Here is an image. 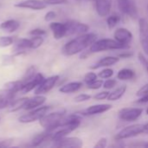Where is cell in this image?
Segmentation results:
<instances>
[{"label":"cell","mask_w":148,"mask_h":148,"mask_svg":"<svg viewBox=\"0 0 148 148\" xmlns=\"http://www.w3.org/2000/svg\"><path fill=\"white\" fill-rule=\"evenodd\" d=\"M96 40L97 35L95 33H84L78 35L77 37L72 39L64 45L62 48V53L68 56H75L90 47L91 44Z\"/></svg>","instance_id":"6da1fadb"},{"label":"cell","mask_w":148,"mask_h":148,"mask_svg":"<svg viewBox=\"0 0 148 148\" xmlns=\"http://www.w3.org/2000/svg\"><path fill=\"white\" fill-rule=\"evenodd\" d=\"M66 111L64 109L45 114L39 120L40 125L47 131L52 132L58 128L62 119L64 117Z\"/></svg>","instance_id":"7a4b0ae2"},{"label":"cell","mask_w":148,"mask_h":148,"mask_svg":"<svg viewBox=\"0 0 148 148\" xmlns=\"http://www.w3.org/2000/svg\"><path fill=\"white\" fill-rule=\"evenodd\" d=\"M127 48H128L127 45L122 44L117 42L115 39L105 38V39L96 40L95 42H93L90 46L89 50L92 53H97V52L111 50V49H124Z\"/></svg>","instance_id":"3957f363"},{"label":"cell","mask_w":148,"mask_h":148,"mask_svg":"<svg viewBox=\"0 0 148 148\" xmlns=\"http://www.w3.org/2000/svg\"><path fill=\"white\" fill-rule=\"evenodd\" d=\"M144 132H145L144 125L134 124V125H131V126H128V127L123 128L120 133H118V134H116L115 139L118 140L130 139V138L135 137Z\"/></svg>","instance_id":"277c9868"},{"label":"cell","mask_w":148,"mask_h":148,"mask_svg":"<svg viewBox=\"0 0 148 148\" xmlns=\"http://www.w3.org/2000/svg\"><path fill=\"white\" fill-rule=\"evenodd\" d=\"M50 107L49 106H43V107H40L35 110L30 111L29 113L22 115L18 120L20 122L22 123H30V122H34L36 121L40 120L42 116H44L47 112L49 110Z\"/></svg>","instance_id":"5b68a950"},{"label":"cell","mask_w":148,"mask_h":148,"mask_svg":"<svg viewBox=\"0 0 148 148\" xmlns=\"http://www.w3.org/2000/svg\"><path fill=\"white\" fill-rule=\"evenodd\" d=\"M143 113L140 108H126L119 112V117L125 121H134L138 120Z\"/></svg>","instance_id":"8992f818"},{"label":"cell","mask_w":148,"mask_h":148,"mask_svg":"<svg viewBox=\"0 0 148 148\" xmlns=\"http://www.w3.org/2000/svg\"><path fill=\"white\" fill-rule=\"evenodd\" d=\"M67 27V36L71 35H82L87 33L89 29V26L86 23H82L76 21H68L65 23Z\"/></svg>","instance_id":"52a82bcc"},{"label":"cell","mask_w":148,"mask_h":148,"mask_svg":"<svg viewBox=\"0 0 148 148\" xmlns=\"http://www.w3.org/2000/svg\"><path fill=\"white\" fill-rule=\"evenodd\" d=\"M54 147L65 148H80L82 147V140L77 137H63L53 141Z\"/></svg>","instance_id":"ba28073f"},{"label":"cell","mask_w":148,"mask_h":148,"mask_svg":"<svg viewBox=\"0 0 148 148\" xmlns=\"http://www.w3.org/2000/svg\"><path fill=\"white\" fill-rule=\"evenodd\" d=\"M139 32H140V42L142 49L147 55H148V22L147 19L140 18Z\"/></svg>","instance_id":"9c48e42d"},{"label":"cell","mask_w":148,"mask_h":148,"mask_svg":"<svg viewBox=\"0 0 148 148\" xmlns=\"http://www.w3.org/2000/svg\"><path fill=\"white\" fill-rule=\"evenodd\" d=\"M118 7L123 14L132 18L138 16L137 7L133 0H118Z\"/></svg>","instance_id":"30bf717a"},{"label":"cell","mask_w":148,"mask_h":148,"mask_svg":"<svg viewBox=\"0 0 148 148\" xmlns=\"http://www.w3.org/2000/svg\"><path fill=\"white\" fill-rule=\"evenodd\" d=\"M59 80V76L58 75H53V76H50L47 79H44L36 88L35 90V95H44V94H47L48 92H49L53 88L54 86L56 84L57 81Z\"/></svg>","instance_id":"8fae6325"},{"label":"cell","mask_w":148,"mask_h":148,"mask_svg":"<svg viewBox=\"0 0 148 148\" xmlns=\"http://www.w3.org/2000/svg\"><path fill=\"white\" fill-rule=\"evenodd\" d=\"M16 7L18 8H26L30 10H42L45 9L47 6V3L42 0H23L21 2H18L15 4Z\"/></svg>","instance_id":"7c38bea8"},{"label":"cell","mask_w":148,"mask_h":148,"mask_svg":"<svg viewBox=\"0 0 148 148\" xmlns=\"http://www.w3.org/2000/svg\"><path fill=\"white\" fill-rule=\"evenodd\" d=\"M16 94V93L4 87L2 90H0V110L10 106Z\"/></svg>","instance_id":"4fadbf2b"},{"label":"cell","mask_w":148,"mask_h":148,"mask_svg":"<svg viewBox=\"0 0 148 148\" xmlns=\"http://www.w3.org/2000/svg\"><path fill=\"white\" fill-rule=\"evenodd\" d=\"M114 37L117 42L128 46V44L131 42L133 39V35L130 32V30H128L127 29L119 28L114 31Z\"/></svg>","instance_id":"5bb4252c"},{"label":"cell","mask_w":148,"mask_h":148,"mask_svg":"<svg viewBox=\"0 0 148 148\" xmlns=\"http://www.w3.org/2000/svg\"><path fill=\"white\" fill-rule=\"evenodd\" d=\"M98 15L101 17L108 16L111 11L112 0H95Z\"/></svg>","instance_id":"9a60e30c"},{"label":"cell","mask_w":148,"mask_h":148,"mask_svg":"<svg viewBox=\"0 0 148 148\" xmlns=\"http://www.w3.org/2000/svg\"><path fill=\"white\" fill-rule=\"evenodd\" d=\"M112 108V105L111 104H98V105H93L88 107L87 109H85L82 114L84 115H95V114H103L107 111H108L109 109Z\"/></svg>","instance_id":"2e32d148"},{"label":"cell","mask_w":148,"mask_h":148,"mask_svg":"<svg viewBox=\"0 0 148 148\" xmlns=\"http://www.w3.org/2000/svg\"><path fill=\"white\" fill-rule=\"evenodd\" d=\"M44 80V77L42 74L40 73H37L36 74V75L31 78L29 81H28L27 82H25L23 84V89H22V94H26L31 90H33L34 88H36L42 81Z\"/></svg>","instance_id":"e0dca14e"},{"label":"cell","mask_w":148,"mask_h":148,"mask_svg":"<svg viewBox=\"0 0 148 148\" xmlns=\"http://www.w3.org/2000/svg\"><path fill=\"white\" fill-rule=\"evenodd\" d=\"M49 28L53 32L55 39L59 40L67 36V27L65 23H51Z\"/></svg>","instance_id":"ac0fdd59"},{"label":"cell","mask_w":148,"mask_h":148,"mask_svg":"<svg viewBox=\"0 0 148 148\" xmlns=\"http://www.w3.org/2000/svg\"><path fill=\"white\" fill-rule=\"evenodd\" d=\"M46 101V97L45 96H42L41 95H36L35 97L33 98H30V99H27V101H25L23 107V109L24 110H31V109H34L37 107H40L42 106Z\"/></svg>","instance_id":"d6986e66"},{"label":"cell","mask_w":148,"mask_h":148,"mask_svg":"<svg viewBox=\"0 0 148 148\" xmlns=\"http://www.w3.org/2000/svg\"><path fill=\"white\" fill-rule=\"evenodd\" d=\"M49 141H52V132L46 130L45 132L39 134L33 138V140H31V146L39 147Z\"/></svg>","instance_id":"ffe728a7"},{"label":"cell","mask_w":148,"mask_h":148,"mask_svg":"<svg viewBox=\"0 0 148 148\" xmlns=\"http://www.w3.org/2000/svg\"><path fill=\"white\" fill-rule=\"evenodd\" d=\"M119 61H120V58L119 57H115V56H106V57H103L102 59L99 60L97 62H95L93 66L90 67V69H97L99 68L113 66V65L116 64Z\"/></svg>","instance_id":"44dd1931"},{"label":"cell","mask_w":148,"mask_h":148,"mask_svg":"<svg viewBox=\"0 0 148 148\" xmlns=\"http://www.w3.org/2000/svg\"><path fill=\"white\" fill-rule=\"evenodd\" d=\"M19 27H20L19 22L13 20V19L7 20V21L2 23L0 25V29L5 32H8V33H12V32L16 31Z\"/></svg>","instance_id":"7402d4cb"},{"label":"cell","mask_w":148,"mask_h":148,"mask_svg":"<svg viewBox=\"0 0 148 148\" xmlns=\"http://www.w3.org/2000/svg\"><path fill=\"white\" fill-rule=\"evenodd\" d=\"M82 86V83L80 82H69L67 83L65 85H63L62 88H60V92L63 93V94H70V93H74L78 91Z\"/></svg>","instance_id":"603a6c76"},{"label":"cell","mask_w":148,"mask_h":148,"mask_svg":"<svg viewBox=\"0 0 148 148\" xmlns=\"http://www.w3.org/2000/svg\"><path fill=\"white\" fill-rule=\"evenodd\" d=\"M126 91H127V86L126 85L121 86V87L115 88L114 91H112V92L109 93V95L108 97V100L110 101H118L119 99H121L124 95V94L126 93Z\"/></svg>","instance_id":"cb8c5ba5"},{"label":"cell","mask_w":148,"mask_h":148,"mask_svg":"<svg viewBox=\"0 0 148 148\" xmlns=\"http://www.w3.org/2000/svg\"><path fill=\"white\" fill-rule=\"evenodd\" d=\"M117 77L121 81H128L135 77V72L131 69H122L118 72Z\"/></svg>","instance_id":"d4e9b609"},{"label":"cell","mask_w":148,"mask_h":148,"mask_svg":"<svg viewBox=\"0 0 148 148\" xmlns=\"http://www.w3.org/2000/svg\"><path fill=\"white\" fill-rule=\"evenodd\" d=\"M28 98H22V99H19V100H16V101H13L12 103L10 104V112H15V111H17L21 108H23L25 101H27Z\"/></svg>","instance_id":"484cf974"},{"label":"cell","mask_w":148,"mask_h":148,"mask_svg":"<svg viewBox=\"0 0 148 148\" xmlns=\"http://www.w3.org/2000/svg\"><path fill=\"white\" fill-rule=\"evenodd\" d=\"M120 21H121V16L119 15H112L107 18V24L109 29H113L118 24Z\"/></svg>","instance_id":"4316f807"},{"label":"cell","mask_w":148,"mask_h":148,"mask_svg":"<svg viewBox=\"0 0 148 148\" xmlns=\"http://www.w3.org/2000/svg\"><path fill=\"white\" fill-rule=\"evenodd\" d=\"M30 42H31V49H37L42 44L43 37L42 36H36L30 39Z\"/></svg>","instance_id":"83f0119b"},{"label":"cell","mask_w":148,"mask_h":148,"mask_svg":"<svg viewBox=\"0 0 148 148\" xmlns=\"http://www.w3.org/2000/svg\"><path fill=\"white\" fill-rule=\"evenodd\" d=\"M114 75V70L112 69H102L99 74H98V76L101 78V79H109L111 78L112 76Z\"/></svg>","instance_id":"f1b7e54d"},{"label":"cell","mask_w":148,"mask_h":148,"mask_svg":"<svg viewBox=\"0 0 148 148\" xmlns=\"http://www.w3.org/2000/svg\"><path fill=\"white\" fill-rule=\"evenodd\" d=\"M13 38L11 36H0V48H5L13 43Z\"/></svg>","instance_id":"f546056e"},{"label":"cell","mask_w":148,"mask_h":148,"mask_svg":"<svg viewBox=\"0 0 148 148\" xmlns=\"http://www.w3.org/2000/svg\"><path fill=\"white\" fill-rule=\"evenodd\" d=\"M103 80L102 79H101V80H95V81H94L93 82H91V83H89V84H88L87 86H88V88H89V89H94V90H95V89H99V88H101L102 86H103Z\"/></svg>","instance_id":"4dcf8cb0"},{"label":"cell","mask_w":148,"mask_h":148,"mask_svg":"<svg viewBox=\"0 0 148 148\" xmlns=\"http://www.w3.org/2000/svg\"><path fill=\"white\" fill-rule=\"evenodd\" d=\"M96 79H97V75L95 72H88V74H86V75L84 77V82L88 85V84L93 82L94 81H95Z\"/></svg>","instance_id":"1f68e13d"},{"label":"cell","mask_w":148,"mask_h":148,"mask_svg":"<svg viewBox=\"0 0 148 148\" xmlns=\"http://www.w3.org/2000/svg\"><path fill=\"white\" fill-rule=\"evenodd\" d=\"M90 99H91V95H87V94H81V95H77L76 97H75L74 101L75 102H83V101H87Z\"/></svg>","instance_id":"d6a6232c"},{"label":"cell","mask_w":148,"mask_h":148,"mask_svg":"<svg viewBox=\"0 0 148 148\" xmlns=\"http://www.w3.org/2000/svg\"><path fill=\"white\" fill-rule=\"evenodd\" d=\"M116 83H117L116 80L108 79V80H107L106 82H103V86H102V87H103L105 89H111V88H113L116 85Z\"/></svg>","instance_id":"836d02e7"},{"label":"cell","mask_w":148,"mask_h":148,"mask_svg":"<svg viewBox=\"0 0 148 148\" xmlns=\"http://www.w3.org/2000/svg\"><path fill=\"white\" fill-rule=\"evenodd\" d=\"M109 93L108 91H102V92H100V93H97L94 98L97 101H102V100H105V99H108V95H109Z\"/></svg>","instance_id":"e575fe53"},{"label":"cell","mask_w":148,"mask_h":148,"mask_svg":"<svg viewBox=\"0 0 148 148\" xmlns=\"http://www.w3.org/2000/svg\"><path fill=\"white\" fill-rule=\"evenodd\" d=\"M108 145V139L107 138H101L97 143L95 145V148H104Z\"/></svg>","instance_id":"d590c367"},{"label":"cell","mask_w":148,"mask_h":148,"mask_svg":"<svg viewBox=\"0 0 148 148\" xmlns=\"http://www.w3.org/2000/svg\"><path fill=\"white\" fill-rule=\"evenodd\" d=\"M138 57H139V60H140V63L144 66V68L146 69V70H147V72L148 74V61L147 59L141 54V53H139V56H138Z\"/></svg>","instance_id":"8d00e7d4"},{"label":"cell","mask_w":148,"mask_h":148,"mask_svg":"<svg viewBox=\"0 0 148 148\" xmlns=\"http://www.w3.org/2000/svg\"><path fill=\"white\" fill-rule=\"evenodd\" d=\"M148 95V83L144 85L142 88H140L138 91H137V94L136 95L140 97V96H143V95Z\"/></svg>","instance_id":"74e56055"},{"label":"cell","mask_w":148,"mask_h":148,"mask_svg":"<svg viewBox=\"0 0 148 148\" xmlns=\"http://www.w3.org/2000/svg\"><path fill=\"white\" fill-rule=\"evenodd\" d=\"M29 34L31 36H44V35H46V31L44 29H32L29 32Z\"/></svg>","instance_id":"f35d334b"},{"label":"cell","mask_w":148,"mask_h":148,"mask_svg":"<svg viewBox=\"0 0 148 148\" xmlns=\"http://www.w3.org/2000/svg\"><path fill=\"white\" fill-rule=\"evenodd\" d=\"M47 4H51V5H56V4H62L68 2V0H43Z\"/></svg>","instance_id":"ab89813d"},{"label":"cell","mask_w":148,"mask_h":148,"mask_svg":"<svg viewBox=\"0 0 148 148\" xmlns=\"http://www.w3.org/2000/svg\"><path fill=\"white\" fill-rule=\"evenodd\" d=\"M56 16V14L55 11H49L48 13H46L45 16H44V19L45 21L47 22H49V21H52L53 19H55Z\"/></svg>","instance_id":"60d3db41"},{"label":"cell","mask_w":148,"mask_h":148,"mask_svg":"<svg viewBox=\"0 0 148 148\" xmlns=\"http://www.w3.org/2000/svg\"><path fill=\"white\" fill-rule=\"evenodd\" d=\"M11 143H12L11 140H2V141H0V147H10Z\"/></svg>","instance_id":"b9f144b4"},{"label":"cell","mask_w":148,"mask_h":148,"mask_svg":"<svg viewBox=\"0 0 148 148\" xmlns=\"http://www.w3.org/2000/svg\"><path fill=\"white\" fill-rule=\"evenodd\" d=\"M138 103H147L148 102V95H143V96H140V100L137 101Z\"/></svg>","instance_id":"7bdbcfd3"},{"label":"cell","mask_w":148,"mask_h":148,"mask_svg":"<svg viewBox=\"0 0 148 148\" xmlns=\"http://www.w3.org/2000/svg\"><path fill=\"white\" fill-rule=\"evenodd\" d=\"M133 56V53H129V52H125V53H122L119 56L121 57V58H128V57H131Z\"/></svg>","instance_id":"ee69618b"},{"label":"cell","mask_w":148,"mask_h":148,"mask_svg":"<svg viewBox=\"0 0 148 148\" xmlns=\"http://www.w3.org/2000/svg\"><path fill=\"white\" fill-rule=\"evenodd\" d=\"M144 129H145V132L146 133H148V123L144 125Z\"/></svg>","instance_id":"f6af8a7d"},{"label":"cell","mask_w":148,"mask_h":148,"mask_svg":"<svg viewBox=\"0 0 148 148\" xmlns=\"http://www.w3.org/2000/svg\"><path fill=\"white\" fill-rule=\"evenodd\" d=\"M142 147H148V143H147V144H144V145H142Z\"/></svg>","instance_id":"bcb514c9"},{"label":"cell","mask_w":148,"mask_h":148,"mask_svg":"<svg viewBox=\"0 0 148 148\" xmlns=\"http://www.w3.org/2000/svg\"><path fill=\"white\" fill-rule=\"evenodd\" d=\"M147 114H148V108H147Z\"/></svg>","instance_id":"7dc6e473"},{"label":"cell","mask_w":148,"mask_h":148,"mask_svg":"<svg viewBox=\"0 0 148 148\" xmlns=\"http://www.w3.org/2000/svg\"><path fill=\"white\" fill-rule=\"evenodd\" d=\"M147 11H148V4H147Z\"/></svg>","instance_id":"c3c4849f"},{"label":"cell","mask_w":148,"mask_h":148,"mask_svg":"<svg viewBox=\"0 0 148 148\" xmlns=\"http://www.w3.org/2000/svg\"><path fill=\"white\" fill-rule=\"evenodd\" d=\"M76 1H81V0H76Z\"/></svg>","instance_id":"681fc988"}]
</instances>
